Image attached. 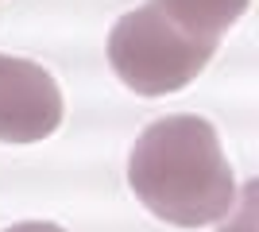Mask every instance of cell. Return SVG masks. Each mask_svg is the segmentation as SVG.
I'll use <instances>...</instances> for the list:
<instances>
[{
	"instance_id": "1",
	"label": "cell",
	"mask_w": 259,
	"mask_h": 232,
	"mask_svg": "<svg viewBox=\"0 0 259 232\" xmlns=\"http://www.w3.org/2000/svg\"><path fill=\"white\" fill-rule=\"evenodd\" d=\"M128 186L143 209L178 228H201L232 213L236 178L221 135L194 112L147 124L128 155Z\"/></svg>"
},
{
	"instance_id": "2",
	"label": "cell",
	"mask_w": 259,
	"mask_h": 232,
	"mask_svg": "<svg viewBox=\"0 0 259 232\" xmlns=\"http://www.w3.org/2000/svg\"><path fill=\"white\" fill-rule=\"evenodd\" d=\"M251 0H147L108 31V62L140 97L178 93L209 66Z\"/></svg>"
},
{
	"instance_id": "3",
	"label": "cell",
	"mask_w": 259,
	"mask_h": 232,
	"mask_svg": "<svg viewBox=\"0 0 259 232\" xmlns=\"http://www.w3.org/2000/svg\"><path fill=\"white\" fill-rule=\"evenodd\" d=\"M62 124V89L31 58L0 55V140L35 144L58 132Z\"/></svg>"
},
{
	"instance_id": "4",
	"label": "cell",
	"mask_w": 259,
	"mask_h": 232,
	"mask_svg": "<svg viewBox=\"0 0 259 232\" xmlns=\"http://www.w3.org/2000/svg\"><path fill=\"white\" fill-rule=\"evenodd\" d=\"M4 232H66L62 224H51V221H23V224H12Z\"/></svg>"
}]
</instances>
